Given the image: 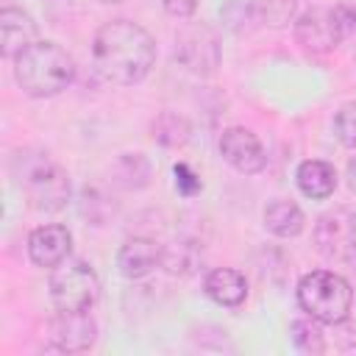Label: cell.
Masks as SVG:
<instances>
[{"instance_id":"1","label":"cell","mask_w":356,"mask_h":356,"mask_svg":"<svg viewBox=\"0 0 356 356\" xmlns=\"http://www.w3.org/2000/svg\"><path fill=\"white\" fill-rule=\"evenodd\" d=\"M153 64L156 42L142 25L111 19L97 28L92 39V67L100 81L111 86H134L147 78Z\"/></svg>"},{"instance_id":"2","label":"cell","mask_w":356,"mask_h":356,"mask_svg":"<svg viewBox=\"0 0 356 356\" xmlns=\"http://www.w3.org/2000/svg\"><path fill=\"white\" fill-rule=\"evenodd\" d=\"M75 78L72 56L56 44L36 39L14 58V81L31 97H53L64 92Z\"/></svg>"},{"instance_id":"3","label":"cell","mask_w":356,"mask_h":356,"mask_svg":"<svg viewBox=\"0 0 356 356\" xmlns=\"http://www.w3.org/2000/svg\"><path fill=\"white\" fill-rule=\"evenodd\" d=\"M11 170L36 211H61L70 203L72 195L70 175L47 153L42 150L17 153Z\"/></svg>"},{"instance_id":"4","label":"cell","mask_w":356,"mask_h":356,"mask_svg":"<svg viewBox=\"0 0 356 356\" xmlns=\"http://www.w3.org/2000/svg\"><path fill=\"white\" fill-rule=\"evenodd\" d=\"M298 306L323 325H342L353 309V289L334 270H312L298 281Z\"/></svg>"},{"instance_id":"5","label":"cell","mask_w":356,"mask_h":356,"mask_svg":"<svg viewBox=\"0 0 356 356\" xmlns=\"http://www.w3.org/2000/svg\"><path fill=\"white\" fill-rule=\"evenodd\" d=\"M350 33H356V8L334 6V8H306L295 19V39L309 53H328L342 44Z\"/></svg>"},{"instance_id":"6","label":"cell","mask_w":356,"mask_h":356,"mask_svg":"<svg viewBox=\"0 0 356 356\" xmlns=\"http://www.w3.org/2000/svg\"><path fill=\"white\" fill-rule=\"evenodd\" d=\"M50 300L56 312H89L100 298V281L89 261L64 259L50 270Z\"/></svg>"},{"instance_id":"7","label":"cell","mask_w":356,"mask_h":356,"mask_svg":"<svg viewBox=\"0 0 356 356\" xmlns=\"http://www.w3.org/2000/svg\"><path fill=\"white\" fill-rule=\"evenodd\" d=\"M314 248L328 261H350L356 256V211L334 206L314 222Z\"/></svg>"},{"instance_id":"8","label":"cell","mask_w":356,"mask_h":356,"mask_svg":"<svg viewBox=\"0 0 356 356\" xmlns=\"http://www.w3.org/2000/svg\"><path fill=\"white\" fill-rule=\"evenodd\" d=\"M47 339L53 350L81 353L89 350L97 339V323L89 312H58L47 323Z\"/></svg>"},{"instance_id":"9","label":"cell","mask_w":356,"mask_h":356,"mask_svg":"<svg viewBox=\"0 0 356 356\" xmlns=\"http://www.w3.org/2000/svg\"><path fill=\"white\" fill-rule=\"evenodd\" d=\"M175 58L195 75H209L220 64V44L211 28L195 25L186 28L175 42Z\"/></svg>"},{"instance_id":"10","label":"cell","mask_w":356,"mask_h":356,"mask_svg":"<svg viewBox=\"0 0 356 356\" xmlns=\"http://www.w3.org/2000/svg\"><path fill=\"white\" fill-rule=\"evenodd\" d=\"M220 156L242 175H256L267 164V153L259 142V136L242 125L225 128L220 136Z\"/></svg>"},{"instance_id":"11","label":"cell","mask_w":356,"mask_h":356,"mask_svg":"<svg viewBox=\"0 0 356 356\" xmlns=\"http://www.w3.org/2000/svg\"><path fill=\"white\" fill-rule=\"evenodd\" d=\"M70 253H72V234L67 225L47 222L28 234V259L42 270L58 267L64 259H70Z\"/></svg>"},{"instance_id":"12","label":"cell","mask_w":356,"mask_h":356,"mask_svg":"<svg viewBox=\"0 0 356 356\" xmlns=\"http://www.w3.org/2000/svg\"><path fill=\"white\" fill-rule=\"evenodd\" d=\"M161 261H164V248L147 236L128 239L117 253V270L128 281H139V278L150 275Z\"/></svg>"},{"instance_id":"13","label":"cell","mask_w":356,"mask_h":356,"mask_svg":"<svg viewBox=\"0 0 356 356\" xmlns=\"http://www.w3.org/2000/svg\"><path fill=\"white\" fill-rule=\"evenodd\" d=\"M36 22L28 11L22 8H11L6 6L0 11V53L6 58H17L25 47H31L36 42Z\"/></svg>"},{"instance_id":"14","label":"cell","mask_w":356,"mask_h":356,"mask_svg":"<svg viewBox=\"0 0 356 356\" xmlns=\"http://www.w3.org/2000/svg\"><path fill=\"white\" fill-rule=\"evenodd\" d=\"M203 292L211 303L236 309L248 298V278L234 267H214L203 281Z\"/></svg>"},{"instance_id":"15","label":"cell","mask_w":356,"mask_h":356,"mask_svg":"<svg viewBox=\"0 0 356 356\" xmlns=\"http://www.w3.org/2000/svg\"><path fill=\"white\" fill-rule=\"evenodd\" d=\"M261 222H264V228L273 236H278V239H295L303 231L306 217H303V211H300V206L295 200H289V197H273L264 206V211H261Z\"/></svg>"},{"instance_id":"16","label":"cell","mask_w":356,"mask_h":356,"mask_svg":"<svg viewBox=\"0 0 356 356\" xmlns=\"http://www.w3.org/2000/svg\"><path fill=\"white\" fill-rule=\"evenodd\" d=\"M295 181H298V189L312 197V200H325L334 195L337 189V170L328 164V161H320V159H306L298 164L295 170Z\"/></svg>"},{"instance_id":"17","label":"cell","mask_w":356,"mask_h":356,"mask_svg":"<svg viewBox=\"0 0 356 356\" xmlns=\"http://www.w3.org/2000/svg\"><path fill=\"white\" fill-rule=\"evenodd\" d=\"M111 181L125 189H142L150 181V161L142 153H122L111 167Z\"/></svg>"},{"instance_id":"18","label":"cell","mask_w":356,"mask_h":356,"mask_svg":"<svg viewBox=\"0 0 356 356\" xmlns=\"http://www.w3.org/2000/svg\"><path fill=\"white\" fill-rule=\"evenodd\" d=\"M289 337H292L295 348L303 350V353H323L325 350V337H323V328L314 317L295 320L289 325Z\"/></svg>"},{"instance_id":"19","label":"cell","mask_w":356,"mask_h":356,"mask_svg":"<svg viewBox=\"0 0 356 356\" xmlns=\"http://www.w3.org/2000/svg\"><path fill=\"white\" fill-rule=\"evenodd\" d=\"M153 139H159L161 145L167 147H178L189 139V125L184 117H175V114H161L156 122H153Z\"/></svg>"},{"instance_id":"20","label":"cell","mask_w":356,"mask_h":356,"mask_svg":"<svg viewBox=\"0 0 356 356\" xmlns=\"http://www.w3.org/2000/svg\"><path fill=\"white\" fill-rule=\"evenodd\" d=\"M222 17H225L228 28L242 31V28H248V22L261 19V6H259V0H228Z\"/></svg>"},{"instance_id":"21","label":"cell","mask_w":356,"mask_h":356,"mask_svg":"<svg viewBox=\"0 0 356 356\" xmlns=\"http://www.w3.org/2000/svg\"><path fill=\"white\" fill-rule=\"evenodd\" d=\"M334 136L342 147L356 150V100L339 106V111L334 114Z\"/></svg>"},{"instance_id":"22","label":"cell","mask_w":356,"mask_h":356,"mask_svg":"<svg viewBox=\"0 0 356 356\" xmlns=\"http://www.w3.org/2000/svg\"><path fill=\"white\" fill-rule=\"evenodd\" d=\"M161 6H164V11H167L170 17L186 19V17H192V14H195L197 0H161Z\"/></svg>"},{"instance_id":"23","label":"cell","mask_w":356,"mask_h":356,"mask_svg":"<svg viewBox=\"0 0 356 356\" xmlns=\"http://www.w3.org/2000/svg\"><path fill=\"white\" fill-rule=\"evenodd\" d=\"M345 178H348V186L356 192V156H350V161L345 167Z\"/></svg>"},{"instance_id":"24","label":"cell","mask_w":356,"mask_h":356,"mask_svg":"<svg viewBox=\"0 0 356 356\" xmlns=\"http://www.w3.org/2000/svg\"><path fill=\"white\" fill-rule=\"evenodd\" d=\"M100 3H106V6H114V3H122V0H100Z\"/></svg>"}]
</instances>
